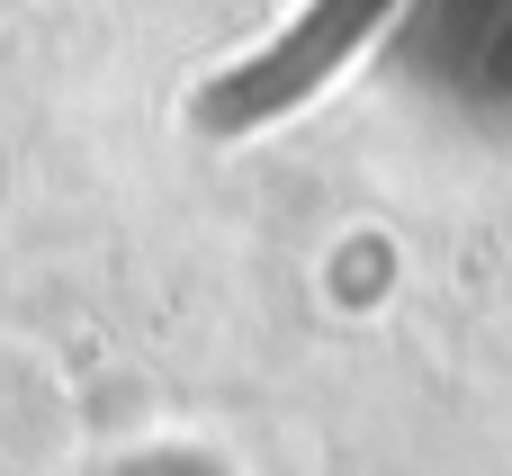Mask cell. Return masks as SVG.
Returning a JSON list of instances; mask_svg holds the SVG:
<instances>
[{
	"label": "cell",
	"instance_id": "6da1fadb",
	"mask_svg": "<svg viewBox=\"0 0 512 476\" xmlns=\"http://www.w3.org/2000/svg\"><path fill=\"white\" fill-rule=\"evenodd\" d=\"M378 18H387V0H315L279 45H261L252 63H234V72L198 99V117H207V126H225V135H234V126H261L270 108L306 99V90H315V81H324V72H333V63H342Z\"/></svg>",
	"mask_w": 512,
	"mask_h": 476
}]
</instances>
